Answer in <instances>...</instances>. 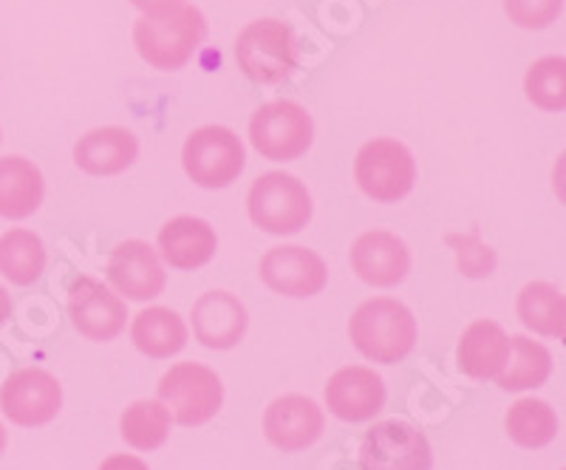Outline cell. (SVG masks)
Instances as JSON below:
<instances>
[{
    "label": "cell",
    "mask_w": 566,
    "mask_h": 470,
    "mask_svg": "<svg viewBox=\"0 0 566 470\" xmlns=\"http://www.w3.org/2000/svg\"><path fill=\"white\" fill-rule=\"evenodd\" d=\"M348 337L366 361L391 366L406 361L417 346V317L394 297H371L348 321Z\"/></svg>",
    "instance_id": "6da1fadb"
},
{
    "label": "cell",
    "mask_w": 566,
    "mask_h": 470,
    "mask_svg": "<svg viewBox=\"0 0 566 470\" xmlns=\"http://www.w3.org/2000/svg\"><path fill=\"white\" fill-rule=\"evenodd\" d=\"M207 38L201 9L179 7L168 14H142L134 27V45L139 58L159 72H179L196 58Z\"/></svg>",
    "instance_id": "7a4b0ae2"
},
{
    "label": "cell",
    "mask_w": 566,
    "mask_h": 470,
    "mask_svg": "<svg viewBox=\"0 0 566 470\" xmlns=\"http://www.w3.org/2000/svg\"><path fill=\"white\" fill-rule=\"evenodd\" d=\"M235 63L247 80L277 85L297 69V40L290 23L277 18L252 20L235 38Z\"/></svg>",
    "instance_id": "3957f363"
},
{
    "label": "cell",
    "mask_w": 566,
    "mask_h": 470,
    "mask_svg": "<svg viewBox=\"0 0 566 470\" xmlns=\"http://www.w3.org/2000/svg\"><path fill=\"white\" fill-rule=\"evenodd\" d=\"M252 224L272 236H295L312 219V196L301 179L290 174L258 176L247 194Z\"/></svg>",
    "instance_id": "277c9868"
},
{
    "label": "cell",
    "mask_w": 566,
    "mask_h": 470,
    "mask_svg": "<svg viewBox=\"0 0 566 470\" xmlns=\"http://www.w3.org/2000/svg\"><path fill=\"white\" fill-rule=\"evenodd\" d=\"M159 403L185 428H199L221 411L224 386L221 377L205 363H176L159 380Z\"/></svg>",
    "instance_id": "5b68a950"
},
{
    "label": "cell",
    "mask_w": 566,
    "mask_h": 470,
    "mask_svg": "<svg viewBox=\"0 0 566 470\" xmlns=\"http://www.w3.org/2000/svg\"><path fill=\"white\" fill-rule=\"evenodd\" d=\"M354 179L368 199L380 201V205H394L413 190L417 161L406 145L380 136V139H371L360 148V154L354 159Z\"/></svg>",
    "instance_id": "8992f818"
},
{
    "label": "cell",
    "mask_w": 566,
    "mask_h": 470,
    "mask_svg": "<svg viewBox=\"0 0 566 470\" xmlns=\"http://www.w3.org/2000/svg\"><path fill=\"white\" fill-rule=\"evenodd\" d=\"M312 139H315V123L310 111L292 100L261 105L250 119V143L264 159H301L312 148Z\"/></svg>",
    "instance_id": "52a82bcc"
},
{
    "label": "cell",
    "mask_w": 566,
    "mask_h": 470,
    "mask_svg": "<svg viewBox=\"0 0 566 470\" xmlns=\"http://www.w3.org/2000/svg\"><path fill=\"white\" fill-rule=\"evenodd\" d=\"M244 145L224 125H205L193 130L181 150L185 174L207 190H221L232 185L244 170Z\"/></svg>",
    "instance_id": "ba28073f"
},
{
    "label": "cell",
    "mask_w": 566,
    "mask_h": 470,
    "mask_svg": "<svg viewBox=\"0 0 566 470\" xmlns=\"http://www.w3.org/2000/svg\"><path fill=\"white\" fill-rule=\"evenodd\" d=\"M63 386L45 368H18L0 386V411L20 428H40L57 419Z\"/></svg>",
    "instance_id": "9c48e42d"
},
{
    "label": "cell",
    "mask_w": 566,
    "mask_h": 470,
    "mask_svg": "<svg viewBox=\"0 0 566 470\" xmlns=\"http://www.w3.org/2000/svg\"><path fill=\"white\" fill-rule=\"evenodd\" d=\"M363 470H433V453L428 437L406 419L377 422L363 437Z\"/></svg>",
    "instance_id": "30bf717a"
},
{
    "label": "cell",
    "mask_w": 566,
    "mask_h": 470,
    "mask_svg": "<svg viewBox=\"0 0 566 470\" xmlns=\"http://www.w3.org/2000/svg\"><path fill=\"white\" fill-rule=\"evenodd\" d=\"M258 275L266 290L286 297H312L321 295L328 284L326 261L315 250L297 244L272 247L258 267Z\"/></svg>",
    "instance_id": "8fae6325"
},
{
    "label": "cell",
    "mask_w": 566,
    "mask_h": 470,
    "mask_svg": "<svg viewBox=\"0 0 566 470\" xmlns=\"http://www.w3.org/2000/svg\"><path fill=\"white\" fill-rule=\"evenodd\" d=\"M69 315L74 328L88 341H114L123 335L128 310L119 295L88 275H80L69 292Z\"/></svg>",
    "instance_id": "7c38bea8"
},
{
    "label": "cell",
    "mask_w": 566,
    "mask_h": 470,
    "mask_svg": "<svg viewBox=\"0 0 566 470\" xmlns=\"http://www.w3.org/2000/svg\"><path fill=\"white\" fill-rule=\"evenodd\" d=\"M326 408L343 422H366L386 406V383L374 368L346 366L326 383Z\"/></svg>",
    "instance_id": "4fadbf2b"
},
{
    "label": "cell",
    "mask_w": 566,
    "mask_h": 470,
    "mask_svg": "<svg viewBox=\"0 0 566 470\" xmlns=\"http://www.w3.org/2000/svg\"><path fill=\"white\" fill-rule=\"evenodd\" d=\"M108 281L130 301H154L165 292L168 272L154 247L145 241H123L108 258Z\"/></svg>",
    "instance_id": "5bb4252c"
},
{
    "label": "cell",
    "mask_w": 566,
    "mask_h": 470,
    "mask_svg": "<svg viewBox=\"0 0 566 470\" xmlns=\"http://www.w3.org/2000/svg\"><path fill=\"white\" fill-rule=\"evenodd\" d=\"M348 261L360 281H366L368 286H380V290L402 284L411 272V252H408L406 241L388 230L363 232L352 244Z\"/></svg>",
    "instance_id": "9a60e30c"
},
{
    "label": "cell",
    "mask_w": 566,
    "mask_h": 470,
    "mask_svg": "<svg viewBox=\"0 0 566 470\" xmlns=\"http://www.w3.org/2000/svg\"><path fill=\"white\" fill-rule=\"evenodd\" d=\"M326 417L315 399L303 394H286L270 403L264 414V434L277 451L297 453L321 439Z\"/></svg>",
    "instance_id": "2e32d148"
},
{
    "label": "cell",
    "mask_w": 566,
    "mask_h": 470,
    "mask_svg": "<svg viewBox=\"0 0 566 470\" xmlns=\"http://www.w3.org/2000/svg\"><path fill=\"white\" fill-rule=\"evenodd\" d=\"M193 335L201 346L224 348L239 346L247 332L244 303L224 290H212L196 301L193 306Z\"/></svg>",
    "instance_id": "e0dca14e"
},
{
    "label": "cell",
    "mask_w": 566,
    "mask_h": 470,
    "mask_svg": "<svg viewBox=\"0 0 566 470\" xmlns=\"http://www.w3.org/2000/svg\"><path fill=\"white\" fill-rule=\"evenodd\" d=\"M139 156V143L128 128H97L80 136L74 165L88 176H116L128 170Z\"/></svg>",
    "instance_id": "ac0fdd59"
},
{
    "label": "cell",
    "mask_w": 566,
    "mask_h": 470,
    "mask_svg": "<svg viewBox=\"0 0 566 470\" xmlns=\"http://www.w3.org/2000/svg\"><path fill=\"white\" fill-rule=\"evenodd\" d=\"M219 250L216 230L196 216H176L159 230V252L174 270H199Z\"/></svg>",
    "instance_id": "d6986e66"
},
{
    "label": "cell",
    "mask_w": 566,
    "mask_h": 470,
    "mask_svg": "<svg viewBox=\"0 0 566 470\" xmlns=\"http://www.w3.org/2000/svg\"><path fill=\"white\" fill-rule=\"evenodd\" d=\"M45 181L34 161L23 156H0V219H29L40 210Z\"/></svg>",
    "instance_id": "ffe728a7"
},
{
    "label": "cell",
    "mask_w": 566,
    "mask_h": 470,
    "mask_svg": "<svg viewBox=\"0 0 566 470\" xmlns=\"http://www.w3.org/2000/svg\"><path fill=\"white\" fill-rule=\"evenodd\" d=\"M510 337L504 328L493 321H476L464 328L457 348L459 372L473 380H493L507 363Z\"/></svg>",
    "instance_id": "44dd1931"
},
{
    "label": "cell",
    "mask_w": 566,
    "mask_h": 470,
    "mask_svg": "<svg viewBox=\"0 0 566 470\" xmlns=\"http://www.w3.org/2000/svg\"><path fill=\"white\" fill-rule=\"evenodd\" d=\"M130 337L142 355L154 357V361H168L187 346V326L179 312L168 310V306H150L134 317Z\"/></svg>",
    "instance_id": "7402d4cb"
},
{
    "label": "cell",
    "mask_w": 566,
    "mask_h": 470,
    "mask_svg": "<svg viewBox=\"0 0 566 470\" xmlns=\"http://www.w3.org/2000/svg\"><path fill=\"white\" fill-rule=\"evenodd\" d=\"M549 374H553V355L547 352V346L524 335H513L507 363L495 374V383L504 391H527V388L544 386Z\"/></svg>",
    "instance_id": "603a6c76"
},
{
    "label": "cell",
    "mask_w": 566,
    "mask_h": 470,
    "mask_svg": "<svg viewBox=\"0 0 566 470\" xmlns=\"http://www.w3.org/2000/svg\"><path fill=\"white\" fill-rule=\"evenodd\" d=\"M515 312H518V321L535 332V335L555 337V341H564L566 335V301L564 292L555 290L553 284H544V281H535L527 284L518 297H515Z\"/></svg>",
    "instance_id": "cb8c5ba5"
},
{
    "label": "cell",
    "mask_w": 566,
    "mask_h": 470,
    "mask_svg": "<svg viewBox=\"0 0 566 470\" xmlns=\"http://www.w3.org/2000/svg\"><path fill=\"white\" fill-rule=\"evenodd\" d=\"M45 270V244L34 230L14 227L0 236V275L14 286L34 284Z\"/></svg>",
    "instance_id": "d4e9b609"
},
{
    "label": "cell",
    "mask_w": 566,
    "mask_h": 470,
    "mask_svg": "<svg viewBox=\"0 0 566 470\" xmlns=\"http://www.w3.org/2000/svg\"><path fill=\"white\" fill-rule=\"evenodd\" d=\"M504 426H507V437L527 451H538L558 437V417H555L553 406L535 397L513 403L504 417Z\"/></svg>",
    "instance_id": "484cf974"
},
{
    "label": "cell",
    "mask_w": 566,
    "mask_h": 470,
    "mask_svg": "<svg viewBox=\"0 0 566 470\" xmlns=\"http://www.w3.org/2000/svg\"><path fill=\"white\" fill-rule=\"evenodd\" d=\"M119 434L136 451H156L170 437V411L159 399H136L119 419Z\"/></svg>",
    "instance_id": "4316f807"
},
{
    "label": "cell",
    "mask_w": 566,
    "mask_h": 470,
    "mask_svg": "<svg viewBox=\"0 0 566 470\" xmlns=\"http://www.w3.org/2000/svg\"><path fill=\"white\" fill-rule=\"evenodd\" d=\"M527 100L541 111L560 114L566 108V60L564 58H541L530 65L524 77Z\"/></svg>",
    "instance_id": "83f0119b"
},
{
    "label": "cell",
    "mask_w": 566,
    "mask_h": 470,
    "mask_svg": "<svg viewBox=\"0 0 566 470\" xmlns=\"http://www.w3.org/2000/svg\"><path fill=\"white\" fill-rule=\"evenodd\" d=\"M510 23L522 29H547L564 12V0H504Z\"/></svg>",
    "instance_id": "f1b7e54d"
},
{
    "label": "cell",
    "mask_w": 566,
    "mask_h": 470,
    "mask_svg": "<svg viewBox=\"0 0 566 470\" xmlns=\"http://www.w3.org/2000/svg\"><path fill=\"white\" fill-rule=\"evenodd\" d=\"M464 244H468L470 250L468 252L459 250V270H462V275H470V278L490 275V272H493V250L479 244L476 236L464 239Z\"/></svg>",
    "instance_id": "f546056e"
},
{
    "label": "cell",
    "mask_w": 566,
    "mask_h": 470,
    "mask_svg": "<svg viewBox=\"0 0 566 470\" xmlns=\"http://www.w3.org/2000/svg\"><path fill=\"white\" fill-rule=\"evenodd\" d=\"M142 14H148V18H156V14H168L174 9L185 7V0H130Z\"/></svg>",
    "instance_id": "4dcf8cb0"
},
{
    "label": "cell",
    "mask_w": 566,
    "mask_h": 470,
    "mask_svg": "<svg viewBox=\"0 0 566 470\" xmlns=\"http://www.w3.org/2000/svg\"><path fill=\"white\" fill-rule=\"evenodd\" d=\"M99 470H150L148 462H142L134 453H114V457L103 459Z\"/></svg>",
    "instance_id": "1f68e13d"
},
{
    "label": "cell",
    "mask_w": 566,
    "mask_h": 470,
    "mask_svg": "<svg viewBox=\"0 0 566 470\" xmlns=\"http://www.w3.org/2000/svg\"><path fill=\"white\" fill-rule=\"evenodd\" d=\"M12 317V295L3 284H0V326Z\"/></svg>",
    "instance_id": "d6a6232c"
},
{
    "label": "cell",
    "mask_w": 566,
    "mask_h": 470,
    "mask_svg": "<svg viewBox=\"0 0 566 470\" xmlns=\"http://www.w3.org/2000/svg\"><path fill=\"white\" fill-rule=\"evenodd\" d=\"M7 442H9L7 428H3V422H0V457H3V451H7Z\"/></svg>",
    "instance_id": "836d02e7"
}]
</instances>
